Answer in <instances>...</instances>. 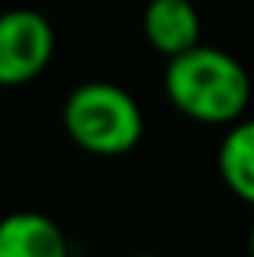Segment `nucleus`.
Listing matches in <instances>:
<instances>
[{"instance_id": "1", "label": "nucleus", "mask_w": 254, "mask_h": 257, "mask_svg": "<svg viewBox=\"0 0 254 257\" xmlns=\"http://www.w3.org/2000/svg\"><path fill=\"white\" fill-rule=\"evenodd\" d=\"M163 91L196 124H235L251 101V75L231 52L199 43L166 59Z\"/></svg>"}, {"instance_id": "2", "label": "nucleus", "mask_w": 254, "mask_h": 257, "mask_svg": "<svg viewBox=\"0 0 254 257\" xmlns=\"http://www.w3.org/2000/svg\"><path fill=\"white\" fill-rule=\"evenodd\" d=\"M62 131L91 157H124L144 137V111L127 88L114 82H82L62 104Z\"/></svg>"}, {"instance_id": "3", "label": "nucleus", "mask_w": 254, "mask_h": 257, "mask_svg": "<svg viewBox=\"0 0 254 257\" xmlns=\"http://www.w3.org/2000/svg\"><path fill=\"white\" fill-rule=\"evenodd\" d=\"M56 56V30L49 17L30 7L0 13V88L30 85Z\"/></svg>"}, {"instance_id": "4", "label": "nucleus", "mask_w": 254, "mask_h": 257, "mask_svg": "<svg viewBox=\"0 0 254 257\" xmlns=\"http://www.w3.org/2000/svg\"><path fill=\"white\" fill-rule=\"evenodd\" d=\"M140 30L147 43L166 59L202 43V20L192 0H147Z\"/></svg>"}, {"instance_id": "5", "label": "nucleus", "mask_w": 254, "mask_h": 257, "mask_svg": "<svg viewBox=\"0 0 254 257\" xmlns=\"http://www.w3.org/2000/svg\"><path fill=\"white\" fill-rule=\"evenodd\" d=\"M65 231L43 212H10L0 218V257H69Z\"/></svg>"}, {"instance_id": "6", "label": "nucleus", "mask_w": 254, "mask_h": 257, "mask_svg": "<svg viewBox=\"0 0 254 257\" xmlns=\"http://www.w3.org/2000/svg\"><path fill=\"white\" fill-rule=\"evenodd\" d=\"M218 176L231 195L254 205V120H235L222 137Z\"/></svg>"}, {"instance_id": "7", "label": "nucleus", "mask_w": 254, "mask_h": 257, "mask_svg": "<svg viewBox=\"0 0 254 257\" xmlns=\"http://www.w3.org/2000/svg\"><path fill=\"white\" fill-rule=\"evenodd\" d=\"M248 254L254 257V225H251V231H248Z\"/></svg>"}, {"instance_id": "8", "label": "nucleus", "mask_w": 254, "mask_h": 257, "mask_svg": "<svg viewBox=\"0 0 254 257\" xmlns=\"http://www.w3.org/2000/svg\"><path fill=\"white\" fill-rule=\"evenodd\" d=\"M134 257H160V254H134Z\"/></svg>"}]
</instances>
